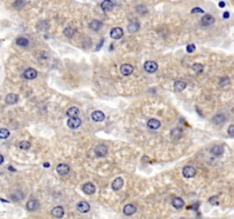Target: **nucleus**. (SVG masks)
Instances as JSON below:
<instances>
[{
    "mask_svg": "<svg viewBox=\"0 0 234 219\" xmlns=\"http://www.w3.org/2000/svg\"><path fill=\"white\" fill-rule=\"evenodd\" d=\"M4 163V156L0 154V164H2Z\"/></svg>",
    "mask_w": 234,
    "mask_h": 219,
    "instance_id": "c03bdc74",
    "label": "nucleus"
},
{
    "mask_svg": "<svg viewBox=\"0 0 234 219\" xmlns=\"http://www.w3.org/2000/svg\"><path fill=\"white\" fill-rule=\"evenodd\" d=\"M136 12L139 14H144V13H146L147 10H146V7L145 6H143V5H138V6L136 7Z\"/></svg>",
    "mask_w": 234,
    "mask_h": 219,
    "instance_id": "c9c22d12",
    "label": "nucleus"
},
{
    "mask_svg": "<svg viewBox=\"0 0 234 219\" xmlns=\"http://www.w3.org/2000/svg\"><path fill=\"white\" fill-rule=\"evenodd\" d=\"M40 206V203L39 201L37 200H30L27 201V203H26V209L29 210V211H37L38 209H39Z\"/></svg>",
    "mask_w": 234,
    "mask_h": 219,
    "instance_id": "423d86ee",
    "label": "nucleus"
},
{
    "mask_svg": "<svg viewBox=\"0 0 234 219\" xmlns=\"http://www.w3.org/2000/svg\"><path fill=\"white\" fill-rule=\"evenodd\" d=\"M179 219H185V218H179Z\"/></svg>",
    "mask_w": 234,
    "mask_h": 219,
    "instance_id": "49530a36",
    "label": "nucleus"
},
{
    "mask_svg": "<svg viewBox=\"0 0 234 219\" xmlns=\"http://www.w3.org/2000/svg\"><path fill=\"white\" fill-rule=\"evenodd\" d=\"M23 198H24V195H23V193H22L21 191H16L15 193L12 194V199H13V201H21Z\"/></svg>",
    "mask_w": 234,
    "mask_h": 219,
    "instance_id": "c756f323",
    "label": "nucleus"
},
{
    "mask_svg": "<svg viewBox=\"0 0 234 219\" xmlns=\"http://www.w3.org/2000/svg\"><path fill=\"white\" fill-rule=\"evenodd\" d=\"M210 152L214 155H216V156H221V155L224 154V147L221 145H215V146L211 147Z\"/></svg>",
    "mask_w": 234,
    "mask_h": 219,
    "instance_id": "f3484780",
    "label": "nucleus"
},
{
    "mask_svg": "<svg viewBox=\"0 0 234 219\" xmlns=\"http://www.w3.org/2000/svg\"><path fill=\"white\" fill-rule=\"evenodd\" d=\"M101 7H102V9H104L106 12H110V10L113 9V7H114V2L111 1V0H104L101 4Z\"/></svg>",
    "mask_w": 234,
    "mask_h": 219,
    "instance_id": "aec40b11",
    "label": "nucleus"
},
{
    "mask_svg": "<svg viewBox=\"0 0 234 219\" xmlns=\"http://www.w3.org/2000/svg\"><path fill=\"white\" fill-rule=\"evenodd\" d=\"M137 211V208L134 204H126L124 208V213L126 216H131Z\"/></svg>",
    "mask_w": 234,
    "mask_h": 219,
    "instance_id": "2eb2a0df",
    "label": "nucleus"
},
{
    "mask_svg": "<svg viewBox=\"0 0 234 219\" xmlns=\"http://www.w3.org/2000/svg\"><path fill=\"white\" fill-rule=\"evenodd\" d=\"M9 137V130L6 128L0 129V139H6Z\"/></svg>",
    "mask_w": 234,
    "mask_h": 219,
    "instance_id": "2f4dec72",
    "label": "nucleus"
},
{
    "mask_svg": "<svg viewBox=\"0 0 234 219\" xmlns=\"http://www.w3.org/2000/svg\"><path fill=\"white\" fill-rule=\"evenodd\" d=\"M14 7H16V8H22L23 6H25V2L24 1H15L13 4Z\"/></svg>",
    "mask_w": 234,
    "mask_h": 219,
    "instance_id": "e433bc0d",
    "label": "nucleus"
},
{
    "mask_svg": "<svg viewBox=\"0 0 234 219\" xmlns=\"http://www.w3.org/2000/svg\"><path fill=\"white\" fill-rule=\"evenodd\" d=\"M37 74H38V72L36 71L34 69H26L25 71H24V73H23V77L25 78V79H27V80H32V79H34V78L37 77Z\"/></svg>",
    "mask_w": 234,
    "mask_h": 219,
    "instance_id": "4468645a",
    "label": "nucleus"
},
{
    "mask_svg": "<svg viewBox=\"0 0 234 219\" xmlns=\"http://www.w3.org/2000/svg\"><path fill=\"white\" fill-rule=\"evenodd\" d=\"M218 5H219V7H221V8H223V7H225V2H224V1H221Z\"/></svg>",
    "mask_w": 234,
    "mask_h": 219,
    "instance_id": "37998d69",
    "label": "nucleus"
},
{
    "mask_svg": "<svg viewBox=\"0 0 234 219\" xmlns=\"http://www.w3.org/2000/svg\"><path fill=\"white\" fill-rule=\"evenodd\" d=\"M208 201H209V203H210L211 206H218V204H219L218 196H211V198H210Z\"/></svg>",
    "mask_w": 234,
    "mask_h": 219,
    "instance_id": "f704fd0d",
    "label": "nucleus"
},
{
    "mask_svg": "<svg viewBox=\"0 0 234 219\" xmlns=\"http://www.w3.org/2000/svg\"><path fill=\"white\" fill-rule=\"evenodd\" d=\"M223 17H224L225 19H227L228 17H230V13H228V12H225V13L223 14Z\"/></svg>",
    "mask_w": 234,
    "mask_h": 219,
    "instance_id": "79ce46f5",
    "label": "nucleus"
},
{
    "mask_svg": "<svg viewBox=\"0 0 234 219\" xmlns=\"http://www.w3.org/2000/svg\"><path fill=\"white\" fill-rule=\"evenodd\" d=\"M19 101V96L16 94H8L6 96V103L9 104V105H13V104H16Z\"/></svg>",
    "mask_w": 234,
    "mask_h": 219,
    "instance_id": "5701e85b",
    "label": "nucleus"
},
{
    "mask_svg": "<svg viewBox=\"0 0 234 219\" xmlns=\"http://www.w3.org/2000/svg\"><path fill=\"white\" fill-rule=\"evenodd\" d=\"M160 126H161V122L159 120H156V119H150L149 121H147V127L150 129L156 130V129L160 128Z\"/></svg>",
    "mask_w": 234,
    "mask_h": 219,
    "instance_id": "a211bd4d",
    "label": "nucleus"
},
{
    "mask_svg": "<svg viewBox=\"0 0 234 219\" xmlns=\"http://www.w3.org/2000/svg\"><path fill=\"white\" fill-rule=\"evenodd\" d=\"M228 84H230V79L228 78H223V79H221V81H219L221 86H226Z\"/></svg>",
    "mask_w": 234,
    "mask_h": 219,
    "instance_id": "4c0bfd02",
    "label": "nucleus"
},
{
    "mask_svg": "<svg viewBox=\"0 0 234 219\" xmlns=\"http://www.w3.org/2000/svg\"><path fill=\"white\" fill-rule=\"evenodd\" d=\"M77 209H78L79 212L87 213L89 210H90V206H89V203L86 202V201H80L78 204H77Z\"/></svg>",
    "mask_w": 234,
    "mask_h": 219,
    "instance_id": "20e7f679",
    "label": "nucleus"
},
{
    "mask_svg": "<svg viewBox=\"0 0 234 219\" xmlns=\"http://www.w3.org/2000/svg\"><path fill=\"white\" fill-rule=\"evenodd\" d=\"M16 45L20 46V47H27L29 46V40L24 37H20V38L16 39Z\"/></svg>",
    "mask_w": 234,
    "mask_h": 219,
    "instance_id": "cd10ccee",
    "label": "nucleus"
},
{
    "mask_svg": "<svg viewBox=\"0 0 234 219\" xmlns=\"http://www.w3.org/2000/svg\"><path fill=\"white\" fill-rule=\"evenodd\" d=\"M194 13H203V9H201L200 7H195V8L192 9V14Z\"/></svg>",
    "mask_w": 234,
    "mask_h": 219,
    "instance_id": "a19ab883",
    "label": "nucleus"
},
{
    "mask_svg": "<svg viewBox=\"0 0 234 219\" xmlns=\"http://www.w3.org/2000/svg\"><path fill=\"white\" fill-rule=\"evenodd\" d=\"M186 50H187V53H193L195 50V46L193 45V44L187 45V47H186Z\"/></svg>",
    "mask_w": 234,
    "mask_h": 219,
    "instance_id": "ea45409f",
    "label": "nucleus"
},
{
    "mask_svg": "<svg viewBox=\"0 0 234 219\" xmlns=\"http://www.w3.org/2000/svg\"><path fill=\"white\" fill-rule=\"evenodd\" d=\"M19 147L21 149H23V151H26V149H29V148L31 147V143L27 142V141H23V142H21L19 144Z\"/></svg>",
    "mask_w": 234,
    "mask_h": 219,
    "instance_id": "7c9ffc66",
    "label": "nucleus"
},
{
    "mask_svg": "<svg viewBox=\"0 0 234 219\" xmlns=\"http://www.w3.org/2000/svg\"><path fill=\"white\" fill-rule=\"evenodd\" d=\"M144 70L147 73H154L158 70V64L153 61H147L144 63Z\"/></svg>",
    "mask_w": 234,
    "mask_h": 219,
    "instance_id": "f257e3e1",
    "label": "nucleus"
},
{
    "mask_svg": "<svg viewBox=\"0 0 234 219\" xmlns=\"http://www.w3.org/2000/svg\"><path fill=\"white\" fill-rule=\"evenodd\" d=\"M76 32V30L71 27V26H67V27H65L64 31H63V34H64L66 38H72L73 37V34Z\"/></svg>",
    "mask_w": 234,
    "mask_h": 219,
    "instance_id": "c85d7f7f",
    "label": "nucleus"
},
{
    "mask_svg": "<svg viewBox=\"0 0 234 219\" xmlns=\"http://www.w3.org/2000/svg\"><path fill=\"white\" fill-rule=\"evenodd\" d=\"M171 204L176 209H182L183 206H184V200L181 199V198H175L174 200L171 201Z\"/></svg>",
    "mask_w": 234,
    "mask_h": 219,
    "instance_id": "393cba45",
    "label": "nucleus"
},
{
    "mask_svg": "<svg viewBox=\"0 0 234 219\" xmlns=\"http://www.w3.org/2000/svg\"><path fill=\"white\" fill-rule=\"evenodd\" d=\"M103 26V23L101 21H97V19H94L89 23V27H90L93 31H99Z\"/></svg>",
    "mask_w": 234,
    "mask_h": 219,
    "instance_id": "dca6fc26",
    "label": "nucleus"
},
{
    "mask_svg": "<svg viewBox=\"0 0 234 219\" xmlns=\"http://www.w3.org/2000/svg\"><path fill=\"white\" fill-rule=\"evenodd\" d=\"M110 36L112 39H117V40L118 39H121L124 37V30L121 27H113L111 30Z\"/></svg>",
    "mask_w": 234,
    "mask_h": 219,
    "instance_id": "7ed1b4c3",
    "label": "nucleus"
},
{
    "mask_svg": "<svg viewBox=\"0 0 234 219\" xmlns=\"http://www.w3.org/2000/svg\"><path fill=\"white\" fill-rule=\"evenodd\" d=\"M52 216L57 219L62 218V217L64 216V209H63L62 206H55V208H53Z\"/></svg>",
    "mask_w": 234,
    "mask_h": 219,
    "instance_id": "f8f14e48",
    "label": "nucleus"
},
{
    "mask_svg": "<svg viewBox=\"0 0 234 219\" xmlns=\"http://www.w3.org/2000/svg\"><path fill=\"white\" fill-rule=\"evenodd\" d=\"M95 154L97 155V156L103 158V156H105V155L107 154V147L105 145H97L95 147Z\"/></svg>",
    "mask_w": 234,
    "mask_h": 219,
    "instance_id": "9b49d317",
    "label": "nucleus"
},
{
    "mask_svg": "<svg viewBox=\"0 0 234 219\" xmlns=\"http://www.w3.org/2000/svg\"><path fill=\"white\" fill-rule=\"evenodd\" d=\"M183 135V131L181 128H174L170 132V136L174 138V139H179Z\"/></svg>",
    "mask_w": 234,
    "mask_h": 219,
    "instance_id": "a878e982",
    "label": "nucleus"
},
{
    "mask_svg": "<svg viewBox=\"0 0 234 219\" xmlns=\"http://www.w3.org/2000/svg\"><path fill=\"white\" fill-rule=\"evenodd\" d=\"M66 115L70 116V118H78L79 109L78 107H76V106H72L70 109H67V111H66Z\"/></svg>",
    "mask_w": 234,
    "mask_h": 219,
    "instance_id": "b1692460",
    "label": "nucleus"
},
{
    "mask_svg": "<svg viewBox=\"0 0 234 219\" xmlns=\"http://www.w3.org/2000/svg\"><path fill=\"white\" fill-rule=\"evenodd\" d=\"M226 121V116L224 115V114H221V113H219V114H216V115L213 118V122L215 123V124H223V123Z\"/></svg>",
    "mask_w": 234,
    "mask_h": 219,
    "instance_id": "6ab92c4d",
    "label": "nucleus"
},
{
    "mask_svg": "<svg viewBox=\"0 0 234 219\" xmlns=\"http://www.w3.org/2000/svg\"><path fill=\"white\" fill-rule=\"evenodd\" d=\"M82 192H85L86 194L90 195V194H94L96 192V187H95L94 184H91V183H86L85 185L82 186Z\"/></svg>",
    "mask_w": 234,
    "mask_h": 219,
    "instance_id": "1a4fd4ad",
    "label": "nucleus"
},
{
    "mask_svg": "<svg viewBox=\"0 0 234 219\" xmlns=\"http://www.w3.org/2000/svg\"><path fill=\"white\" fill-rule=\"evenodd\" d=\"M91 119H93L95 122H102V121H104L105 115L102 111H94V112L91 113Z\"/></svg>",
    "mask_w": 234,
    "mask_h": 219,
    "instance_id": "0eeeda50",
    "label": "nucleus"
},
{
    "mask_svg": "<svg viewBox=\"0 0 234 219\" xmlns=\"http://www.w3.org/2000/svg\"><path fill=\"white\" fill-rule=\"evenodd\" d=\"M185 88H186V82L183 81V80H178V81H176L175 84H174V89H175V91H177V92L183 91Z\"/></svg>",
    "mask_w": 234,
    "mask_h": 219,
    "instance_id": "4be33fe9",
    "label": "nucleus"
},
{
    "mask_svg": "<svg viewBox=\"0 0 234 219\" xmlns=\"http://www.w3.org/2000/svg\"><path fill=\"white\" fill-rule=\"evenodd\" d=\"M120 71L124 75H130L134 72V66L130 64H122L120 67Z\"/></svg>",
    "mask_w": 234,
    "mask_h": 219,
    "instance_id": "ddd939ff",
    "label": "nucleus"
},
{
    "mask_svg": "<svg viewBox=\"0 0 234 219\" xmlns=\"http://www.w3.org/2000/svg\"><path fill=\"white\" fill-rule=\"evenodd\" d=\"M37 27H38L39 31H44V30H47L49 27V25H48V22L47 21H42V22H40L39 24L37 25Z\"/></svg>",
    "mask_w": 234,
    "mask_h": 219,
    "instance_id": "72a5a7b5",
    "label": "nucleus"
},
{
    "mask_svg": "<svg viewBox=\"0 0 234 219\" xmlns=\"http://www.w3.org/2000/svg\"><path fill=\"white\" fill-rule=\"evenodd\" d=\"M214 23H215L214 16H211V15H209V14H206V15L201 18V24L203 26H210V25H213Z\"/></svg>",
    "mask_w": 234,
    "mask_h": 219,
    "instance_id": "6e6552de",
    "label": "nucleus"
},
{
    "mask_svg": "<svg viewBox=\"0 0 234 219\" xmlns=\"http://www.w3.org/2000/svg\"><path fill=\"white\" fill-rule=\"evenodd\" d=\"M56 171H57L59 175L65 176V175H67L70 172V167H69L67 164H65V163H61V164H59V166L56 167Z\"/></svg>",
    "mask_w": 234,
    "mask_h": 219,
    "instance_id": "9d476101",
    "label": "nucleus"
},
{
    "mask_svg": "<svg viewBox=\"0 0 234 219\" xmlns=\"http://www.w3.org/2000/svg\"><path fill=\"white\" fill-rule=\"evenodd\" d=\"M44 167H45V168H49V163H48V162L44 163Z\"/></svg>",
    "mask_w": 234,
    "mask_h": 219,
    "instance_id": "a18cd8bd",
    "label": "nucleus"
},
{
    "mask_svg": "<svg viewBox=\"0 0 234 219\" xmlns=\"http://www.w3.org/2000/svg\"><path fill=\"white\" fill-rule=\"evenodd\" d=\"M227 134L231 136V137H233L234 138V124H232V126H230V127H228Z\"/></svg>",
    "mask_w": 234,
    "mask_h": 219,
    "instance_id": "58836bf2",
    "label": "nucleus"
},
{
    "mask_svg": "<svg viewBox=\"0 0 234 219\" xmlns=\"http://www.w3.org/2000/svg\"><path fill=\"white\" fill-rule=\"evenodd\" d=\"M67 126L71 129H77L81 126V119L79 118H70L67 120Z\"/></svg>",
    "mask_w": 234,
    "mask_h": 219,
    "instance_id": "39448f33",
    "label": "nucleus"
},
{
    "mask_svg": "<svg viewBox=\"0 0 234 219\" xmlns=\"http://www.w3.org/2000/svg\"><path fill=\"white\" fill-rule=\"evenodd\" d=\"M138 29H139V23L138 22H130L129 24H128V31L131 33L136 32V31H138Z\"/></svg>",
    "mask_w": 234,
    "mask_h": 219,
    "instance_id": "bb28decb",
    "label": "nucleus"
},
{
    "mask_svg": "<svg viewBox=\"0 0 234 219\" xmlns=\"http://www.w3.org/2000/svg\"><path fill=\"white\" fill-rule=\"evenodd\" d=\"M192 69H193V71L195 73H201L203 71V65L199 64V63H194V64L192 65Z\"/></svg>",
    "mask_w": 234,
    "mask_h": 219,
    "instance_id": "473e14b6",
    "label": "nucleus"
},
{
    "mask_svg": "<svg viewBox=\"0 0 234 219\" xmlns=\"http://www.w3.org/2000/svg\"><path fill=\"white\" fill-rule=\"evenodd\" d=\"M124 187V179L122 178H117V179H114L113 183H112V188L114 189V191H119V189H121Z\"/></svg>",
    "mask_w": 234,
    "mask_h": 219,
    "instance_id": "412c9836",
    "label": "nucleus"
},
{
    "mask_svg": "<svg viewBox=\"0 0 234 219\" xmlns=\"http://www.w3.org/2000/svg\"><path fill=\"white\" fill-rule=\"evenodd\" d=\"M182 174H183V176H184L185 178H192V177H194L195 174H196V170H195L193 167L187 166V167L183 168Z\"/></svg>",
    "mask_w": 234,
    "mask_h": 219,
    "instance_id": "f03ea898",
    "label": "nucleus"
}]
</instances>
